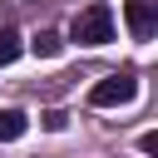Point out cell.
I'll return each mask as SVG.
<instances>
[{"label": "cell", "instance_id": "8992f818", "mask_svg": "<svg viewBox=\"0 0 158 158\" xmlns=\"http://www.w3.org/2000/svg\"><path fill=\"white\" fill-rule=\"evenodd\" d=\"M30 49H35V54H40V59H54V54H59V49H64V40H59V35H54V30H40V35H35V40H30Z\"/></svg>", "mask_w": 158, "mask_h": 158}, {"label": "cell", "instance_id": "5b68a950", "mask_svg": "<svg viewBox=\"0 0 158 158\" xmlns=\"http://www.w3.org/2000/svg\"><path fill=\"white\" fill-rule=\"evenodd\" d=\"M20 49H25V40H20V30H10V25H0V69H5V64H15V59H20Z\"/></svg>", "mask_w": 158, "mask_h": 158}, {"label": "cell", "instance_id": "6da1fadb", "mask_svg": "<svg viewBox=\"0 0 158 158\" xmlns=\"http://www.w3.org/2000/svg\"><path fill=\"white\" fill-rule=\"evenodd\" d=\"M69 35H74L79 44H109V40H114V10H109L104 0H94L89 10H79V15H74Z\"/></svg>", "mask_w": 158, "mask_h": 158}, {"label": "cell", "instance_id": "7a4b0ae2", "mask_svg": "<svg viewBox=\"0 0 158 158\" xmlns=\"http://www.w3.org/2000/svg\"><path fill=\"white\" fill-rule=\"evenodd\" d=\"M133 99H138V79L133 74H109V79H99L89 89L94 109H114V104H133Z\"/></svg>", "mask_w": 158, "mask_h": 158}, {"label": "cell", "instance_id": "277c9868", "mask_svg": "<svg viewBox=\"0 0 158 158\" xmlns=\"http://www.w3.org/2000/svg\"><path fill=\"white\" fill-rule=\"evenodd\" d=\"M25 128H30V118H25L20 109H0V143H15V138H25Z\"/></svg>", "mask_w": 158, "mask_h": 158}, {"label": "cell", "instance_id": "3957f363", "mask_svg": "<svg viewBox=\"0 0 158 158\" xmlns=\"http://www.w3.org/2000/svg\"><path fill=\"white\" fill-rule=\"evenodd\" d=\"M123 25L133 40H153L158 30V0H123Z\"/></svg>", "mask_w": 158, "mask_h": 158}]
</instances>
